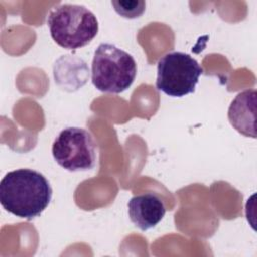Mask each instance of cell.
Instances as JSON below:
<instances>
[{
  "label": "cell",
  "instance_id": "ba28073f",
  "mask_svg": "<svg viewBox=\"0 0 257 257\" xmlns=\"http://www.w3.org/2000/svg\"><path fill=\"white\" fill-rule=\"evenodd\" d=\"M53 74L55 83L62 89L72 91L85 84L88 78V68L83 59L72 55H63L55 62Z\"/></svg>",
  "mask_w": 257,
  "mask_h": 257
},
{
  "label": "cell",
  "instance_id": "52a82bcc",
  "mask_svg": "<svg viewBox=\"0 0 257 257\" xmlns=\"http://www.w3.org/2000/svg\"><path fill=\"white\" fill-rule=\"evenodd\" d=\"M233 127L245 137L256 138V90L246 89L236 95L228 109Z\"/></svg>",
  "mask_w": 257,
  "mask_h": 257
},
{
  "label": "cell",
  "instance_id": "3957f363",
  "mask_svg": "<svg viewBox=\"0 0 257 257\" xmlns=\"http://www.w3.org/2000/svg\"><path fill=\"white\" fill-rule=\"evenodd\" d=\"M137 75L134 57L114 44L101 43L94 51L91 81L96 89L108 93L126 90Z\"/></svg>",
  "mask_w": 257,
  "mask_h": 257
},
{
  "label": "cell",
  "instance_id": "7a4b0ae2",
  "mask_svg": "<svg viewBox=\"0 0 257 257\" xmlns=\"http://www.w3.org/2000/svg\"><path fill=\"white\" fill-rule=\"evenodd\" d=\"M52 39L66 49L87 45L98 32L96 16L85 6L64 3L54 6L47 17Z\"/></svg>",
  "mask_w": 257,
  "mask_h": 257
},
{
  "label": "cell",
  "instance_id": "6da1fadb",
  "mask_svg": "<svg viewBox=\"0 0 257 257\" xmlns=\"http://www.w3.org/2000/svg\"><path fill=\"white\" fill-rule=\"evenodd\" d=\"M52 189L48 180L32 169L8 172L0 182V203L16 217L31 220L49 205Z\"/></svg>",
  "mask_w": 257,
  "mask_h": 257
},
{
  "label": "cell",
  "instance_id": "5b68a950",
  "mask_svg": "<svg viewBox=\"0 0 257 257\" xmlns=\"http://www.w3.org/2000/svg\"><path fill=\"white\" fill-rule=\"evenodd\" d=\"M52 156L60 167L69 172L88 171L96 164L97 144L88 131L69 126L55 138Z\"/></svg>",
  "mask_w": 257,
  "mask_h": 257
},
{
  "label": "cell",
  "instance_id": "8992f818",
  "mask_svg": "<svg viewBox=\"0 0 257 257\" xmlns=\"http://www.w3.org/2000/svg\"><path fill=\"white\" fill-rule=\"evenodd\" d=\"M128 217L132 223L142 231L156 227L166 214L163 200L154 193L134 196L127 203Z\"/></svg>",
  "mask_w": 257,
  "mask_h": 257
},
{
  "label": "cell",
  "instance_id": "277c9868",
  "mask_svg": "<svg viewBox=\"0 0 257 257\" xmlns=\"http://www.w3.org/2000/svg\"><path fill=\"white\" fill-rule=\"evenodd\" d=\"M156 87L172 97H182L195 91L203 68L190 54L173 51L158 62Z\"/></svg>",
  "mask_w": 257,
  "mask_h": 257
},
{
  "label": "cell",
  "instance_id": "9c48e42d",
  "mask_svg": "<svg viewBox=\"0 0 257 257\" xmlns=\"http://www.w3.org/2000/svg\"><path fill=\"white\" fill-rule=\"evenodd\" d=\"M111 5L118 15L127 19L138 18L146 10V2L143 0H117L111 1Z\"/></svg>",
  "mask_w": 257,
  "mask_h": 257
}]
</instances>
